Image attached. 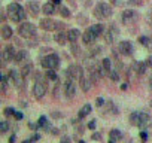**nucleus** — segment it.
<instances>
[{"instance_id": "obj_1", "label": "nucleus", "mask_w": 152, "mask_h": 143, "mask_svg": "<svg viewBox=\"0 0 152 143\" xmlns=\"http://www.w3.org/2000/svg\"><path fill=\"white\" fill-rule=\"evenodd\" d=\"M6 11H8V15H9L11 21H14V23H23L27 18V14H26L24 8L20 3H17V2L9 3L8 8H6Z\"/></svg>"}, {"instance_id": "obj_2", "label": "nucleus", "mask_w": 152, "mask_h": 143, "mask_svg": "<svg viewBox=\"0 0 152 143\" xmlns=\"http://www.w3.org/2000/svg\"><path fill=\"white\" fill-rule=\"evenodd\" d=\"M42 75H39V73L36 75V81H34V85H33V90H31V94H33V97L36 100H42L46 96L48 85H46V79Z\"/></svg>"}, {"instance_id": "obj_3", "label": "nucleus", "mask_w": 152, "mask_h": 143, "mask_svg": "<svg viewBox=\"0 0 152 143\" xmlns=\"http://www.w3.org/2000/svg\"><path fill=\"white\" fill-rule=\"evenodd\" d=\"M94 17L99 18V20H106L109 17H112L113 11H112V5L109 3H104V2H99L94 8Z\"/></svg>"}, {"instance_id": "obj_4", "label": "nucleus", "mask_w": 152, "mask_h": 143, "mask_svg": "<svg viewBox=\"0 0 152 143\" xmlns=\"http://www.w3.org/2000/svg\"><path fill=\"white\" fill-rule=\"evenodd\" d=\"M18 34L24 39H33L37 36V28L34 24L31 23H27V21H23L18 27Z\"/></svg>"}, {"instance_id": "obj_5", "label": "nucleus", "mask_w": 152, "mask_h": 143, "mask_svg": "<svg viewBox=\"0 0 152 143\" xmlns=\"http://www.w3.org/2000/svg\"><path fill=\"white\" fill-rule=\"evenodd\" d=\"M40 66L45 69V70H49V69H58L60 66V57L54 52L45 55L40 58Z\"/></svg>"}, {"instance_id": "obj_6", "label": "nucleus", "mask_w": 152, "mask_h": 143, "mask_svg": "<svg viewBox=\"0 0 152 143\" xmlns=\"http://www.w3.org/2000/svg\"><path fill=\"white\" fill-rule=\"evenodd\" d=\"M8 78H9V84H11V85L14 84L18 90H21L23 85H26V84H24L26 78L23 76L21 72H18V70H15V69H11V70L8 72Z\"/></svg>"}, {"instance_id": "obj_7", "label": "nucleus", "mask_w": 152, "mask_h": 143, "mask_svg": "<svg viewBox=\"0 0 152 143\" xmlns=\"http://www.w3.org/2000/svg\"><path fill=\"white\" fill-rule=\"evenodd\" d=\"M103 36H104V42L106 43H113L116 40V37L119 36V28L116 27L115 23H110L109 27H107V30H104Z\"/></svg>"}, {"instance_id": "obj_8", "label": "nucleus", "mask_w": 152, "mask_h": 143, "mask_svg": "<svg viewBox=\"0 0 152 143\" xmlns=\"http://www.w3.org/2000/svg\"><path fill=\"white\" fill-rule=\"evenodd\" d=\"M40 28L45 30V31H54V30H60V21H54L52 18L49 17H45L40 20L39 23Z\"/></svg>"}, {"instance_id": "obj_9", "label": "nucleus", "mask_w": 152, "mask_h": 143, "mask_svg": "<svg viewBox=\"0 0 152 143\" xmlns=\"http://www.w3.org/2000/svg\"><path fill=\"white\" fill-rule=\"evenodd\" d=\"M139 20V14L134 11V9H125L121 15V21L122 24L125 26H130V24H134L136 21Z\"/></svg>"}, {"instance_id": "obj_10", "label": "nucleus", "mask_w": 152, "mask_h": 143, "mask_svg": "<svg viewBox=\"0 0 152 143\" xmlns=\"http://www.w3.org/2000/svg\"><path fill=\"white\" fill-rule=\"evenodd\" d=\"M116 49H118V52L121 55H125V57H130L134 52V46H133V43L130 40H121L118 43V48Z\"/></svg>"}, {"instance_id": "obj_11", "label": "nucleus", "mask_w": 152, "mask_h": 143, "mask_svg": "<svg viewBox=\"0 0 152 143\" xmlns=\"http://www.w3.org/2000/svg\"><path fill=\"white\" fill-rule=\"evenodd\" d=\"M15 57H17V49H15V46H14V45H6V46L3 48V51H2L3 66H5L6 63L15 60Z\"/></svg>"}, {"instance_id": "obj_12", "label": "nucleus", "mask_w": 152, "mask_h": 143, "mask_svg": "<svg viewBox=\"0 0 152 143\" xmlns=\"http://www.w3.org/2000/svg\"><path fill=\"white\" fill-rule=\"evenodd\" d=\"M93 79H91V76L88 75H85V72H84V69L81 70V75H79V85H81V88H82V91L84 93H88L90 90H91V87H93Z\"/></svg>"}, {"instance_id": "obj_13", "label": "nucleus", "mask_w": 152, "mask_h": 143, "mask_svg": "<svg viewBox=\"0 0 152 143\" xmlns=\"http://www.w3.org/2000/svg\"><path fill=\"white\" fill-rule=\"evenodd\" d=\"M81 67L78 64H70L67 69H66V76L67 79H79V75H81Z\"/></svg>"}, {"instance_id": "obj_14", "label": "nucleus", "mask_w": 152, "mask_h": 143, "mask_svg": "<svg viewBox=\"0 0 152 143\" xmlns=\"http://www.w3.org/2000/svg\"><path fill=\"white\" fill-rule=\"evenodd\" d=\"M64 93L67 96V98H73L76 96V84L73 79H67L64 84Z\"/></svg>"}, {"instance_id": "obj_15", "label": "nucleus", "mask_w": 152, "mask_h": 143, "mask_svg": "<svg viewBox=\"0 0 152 143\" xmlns=\"http://www.w3.org/2000/svg\"><path fill=\"white\" fill-rule=\"evenodd\" d=\"M27 11L33 15V17H37L42 11H40V5L37 0H30V2H27Z\"/></svg>"}, {"instance_id": "obj_16", "label": "nucleus", "mask_w": 152, "mask_h": 143, "mask_svg": "<svg viewBox=\"0 0 152 143\" xmlns=\"http://www.w3.org/2000/svg\"><path fill=\"white\" fill-rule=\"evenodd\" d=\"M151 125V116L146 113V112H140V118H139V128L142 130H146V127Z\"/></svg>"}, {"instance_id": "obj_17", "label": "nucleus", "mask_w": 152, "mask_h": 143, "mask_svg": "<svg viewBox=\"0 0 152 143\" xmlns=\"http://www.w3.org/2000/svg\"><path fill=\"white\" fill-rule=\"evenodd\" d=\"M55 3L54 2H48V3H45L43 6H42V12L46 15V17H51V15H54V14H57L58 11L55 9Z\"/></svg>"}, {"instance_id": "obj_18", "label": "nucleus", "mask_w": 152, "mask_h": 143, "mask_svg": "<svg viewBox=\"0 0 152 143\" xmlns=\"http://www.w3.org/2000/svg\"><path fill=\"white\" fill-rule=\"evenodd\" d=\"M82 40H84V43H85V45H93V43L97 40V36H96V34L90 30V27H88V28H87V31H85V33H84V36H82Z\"/></svg>"}, {"instance_id": "obj_19", "label": "nucleus", "mask_w": 152, "mask_h": 143, "mask_svg": "<svg viewBox=\"0 0 152 143\" xmlns=\"http://www.w3.org/2000/svg\"><path fill=\"white\" fill-rule=\"evenodd\" d=\"M28 58H30V57H28V52L24 51V49H21V51L17 52V57H15L14 61H15L17 64H26V63L28 61Z\"/></svg>"}, {"instance_id": "obj_20", "label": "nucleus", "mask_w": 152, "mask_h": 143, "mask_svg": "<svg viewBox=\"0 0 152 143\" xmlns=\"http://www.w3.org/2000/svg\"><path fill=\"white\" fill-rule=\"evenodd\" d=\"M81 36H82V34H81V31H79L78 28H70V30L67 31V37H69V42H70V43L78 42V39H79Z\"/></svg>"}, {"instance_id": "obj_21", "label": "nucleus", "mask_w": 152, "mask_h": 143, "mask_svg": "<svg viewBox=\"0 0 152 143\" xmlns=\"http://www.w3.org/2000/svg\"><path fill=\"white\" fill-rule=\"evenodd\" d=\"M12 36H14L12 27H9L8 24H3V26H2V37H3L5 40H9V39H12Z\"/></svg>"}, {"instance_id": "obj_22", "label": "nucleus", "mask_w": 152, "mask_h": 143, "mask_svg": "<svg viewBox=\"0 0 152 143\" xmlns=\"http://www.w3.org/2000/svg\"><path fill=\"white\" fill-rule=\"evenodd\" d=\"M54 40H55L58 45H64V43L69 40V37H67V33H64L63 30H60L58 33H55V36H54Z\"/></svg>"}, {"instance_id": "obj_23", "label": "nucleus", "mask_w": 152, "mask_h": 143, "mask_svg": "<svg viewBox=\"0 0 152 143\" xmlns=\"http://www.w3.org/2000/svg\"><path fill=\"white\" fill-rule=\"evenodd\" d=\"M146 67H148L146 61L145 63H137V61L133 63V69L137 72V75H145L146 73Z\"/></svg>"}, {"instance_id": "obj_24", "label": "nucleus", "mask_w": 152, "mask_h": 143, "mask_svg": "<svg viewBox=\"0 0 152 143\" xmlns=\"http://www.w3.org/2000/svg\"><path fill=\"white\" fill-rule=\"evenodd\" d=\"M91 110H93L91 104H84V106L79 109V112H78V118H79V119H84L85 116H88V115L91 113Z\"/></svg>"}, {"instance_id": "obj_25", "label": "nucleus", "mask_w": 152, "mask_h": 143, "mask_svg": "<svg viewBox=\"0 0 152 143\" xmlns=\"http://www.w3.org/2000/svg\"><path fill=\"white\" fill-rule=\"evenodd\" d=\"M122 137H124V134H122V131L118 130V128H113V130H110V133H109V139L113 140V142H119Z\"/></svg>"}, {"instance_id": "obj_26", "label": "nucleus", "mask_w": 152, "mask_h": 143, "mask_svg": "<svg viewBox=\"0 0 152 143\" xmlns=\"http://www.w3.org/2000/svg\"><path fill=\"white\" fill-rule=\"evenodd\" d=\"M20 72L23 73V76H24V78H28V76L33 73V64H31V63H26Z\"/></svg>"}, {"instance_id": "obj_27", "label": "nucleus", "mask_w": 152, "mask_h": 143, "mask_svg": "<svg viewBox=\"0 0 152 143\" xmlns=\"http://www.w3.org/2000/svg\"><path fill=\"white\" fill-rule=\"evenodd\" d=\"M90 30H91L97 37H100V36L104 33V27H103L102 24H94V26H91V27H90Z\"/></svg>"}, {"instance_id": "obj_28", "label": "nucleus", "mask_w": 152, "mask_h": 143, "mask_svg": "<svg viewBox=\"0 0 152 143\" xmlns=\"http://www.w3.org/2000/svg\"><path fill=\"white\" fill-rule=\"evenodd\" d=\"M106 107H107V112H110V113H113V115H118V113H119L118 106H116L112 100H107V101H106Z\"/></svg>"}, {"instance_id": "obj_29", "label": "nucleus", "mask_w": 152, "mask_h": 143, "mask_svg": "<svg viewBox=\"0 0 152 143\" xmlns=\"http://www.w3.org/2000/svg\"><path fill=\"white\" fill-rule=\"evenodd\" d=\"M139 118H140V112H131L128 121H130L131 125H136V127H137V125H139Z\"/></svg>"}, {"instance_id": "obj_30", "label": "nucleus", "mask_w": 152, "mask_h": 143, "mask_svg": "<svg viewBox=\"0 0 152 143\" xmlns=\"http://www.w3.org/2000/svg\"><path fill=\"white\" fill-rule=\"evenodd\" d=\"M107 76H109V79L110 81H113V82H118L119 81V69H112L109 73H107Z\"/></svg>"}, {"instance_id": "obj_31", "label": "nucleus", "mask_w": 152, "mask_h": 143, "mask_svg": "<svg viewBox=\"0 0 152 143\" xmlns=\"http://www.w3.org/2000/svg\"><path fill=\"white\" fill-rule=\"evenodd\" d=\"M45 76H46L48 81H58V75L55 73V69H49L45 73Z\"/></svg>"}, {"instance_id": "obj_32", "label": "nucleus", "mask_w": 152, "mask_h": 143, "mask_svg": "<svg viewBox=\"0 0 152 143\" xmlns=\"http://www.w3.org/2000/svg\"><path fill=\"white\" fill-rule=\"evenodd\" d=\"M102 64H103V69L106 70V73H109V72L112 70V60L110 58H107V57L103 58L102 60Z\"/></svg>"}, {"instance_id": "obj_33", "label": "nucleus", "mask_w": 152, "mask_h": 143, "mask_svg": "<svg viewBox=\"0 0 152 143\" xmlns=\"http://www.w3.org/2000/svg\"><path fill=\"white\" fill-rule=\"evenodd\" d=\"M102 52H103V46L97 45V46L91 48V51H90V57H91V58H94V57H97V55H99V54H102Z\"/></svg>"}, {"instance_id": "obj_34", "label": "nucleus", "mask_w": 152, "mask_h": 143, "mask_svg": "<svg viewBox=\"0 0 152 143\" xmlns=\"http://www.w3.org/2000/svg\"><path fill=\"white\" fill-rule=\"evenodd\" d=\"M58 14H60V15H61L63 18H69V17H70V11H69V9H67L66 6H61V5H60Z\"/></svg>"}, {"instance_id": "obj_35", "label": "nucleus", "mask_w": 152, "mask_h": 143, "mask_svg": "<svg viewBox=\"0 0 152 143\" xmlns=\"http://www.w3.org/2000/svg\"><path fill=\"white\" fill-rule=\"evenodd\" d=\"M139 43L143 45L145 48H148V46L151 45V39H149L148 36H139Z\"/></svg>"}, {"instance_id": "obj_36", "label": "nucleus", "mask_w": 152, "mask_h": 143, "mask_svg": "<svg viewBox=\"0 0 152 143\" xmlns=\"http://www.w3.org/2000/svg\"><path fill=\"white\" fill-rule=\"evenodd\" d=\"M8 85H9V78L3 73V75H2V91H6Z\"/></svg>"}, {"instance_id": "obj_37", "label": "nucleus", "mask_w": 152, "mask_h": 143, "mask_svg": "<svg viewBox=\"0 0 152 143\" xmlns=\"http://www.w3.org/2000/svg\"><path fill=\"white\" fill-rule=\"evenodd\" d=\"M37 125H39L40 128H45V127L48 125V118H46L45 115H42V116L39 118V121H37Z\"/></svg>"}, {"instance_id": "obj_38", "label": "nucleus", "mask_w": 152, "mask_h": 143, "mask_svg": "<svg viewBox=\"0 0 152 143\" xmlns=\"http://www.w3.org/2000/svg\"><path fill=\"white\" fill-rule=\"evenodd\" d=\"M0 131H2L3 134L9 131V124H8V121H2V122H0Z\"/></svg>"}, {"instance_id": "obj_39", "label": "nucleus", "mask_w": 152, "mask_h": 143, "mask_svg": "<svg viewBox=\"0 0 152 143\" xmlns=\"http://www.w3.org/2000/svg\"><path fill=\"white\" fill-rule=\"evenodd\" d=\"M72 52H73V55L75 57H79L81 55V49H79V46L76 45V42L75 43H72Z\"/></svg>"}, {"instance_id": "obj_40", "label": "nucleus", "mask_w": 152, "mask_h": 143, "mask_svg": "<svg viewBox=\"0 0 152 143\" xmlns=\"http://www.w3.org/2000/svg\"><path fill=\"white\" fill-rule=\"evenodd\" d=\"M15 112H17V110H15L14 107H6V109L3 110V115H5V116H14Z\"/></svg>"}, {"instance_id": "obj_41", "label": "nucleus", "mask_w": 152, "mask_h": 143, "mask_svg": "<svg viewBox=\"0 0 152 143\" xmlns=\"http://www.w3.org/2000/svg\"><path fill=\"white\" fill-rule=\"evenodd\" d=\"M127 3L130 6H140L143 2H142V0H127Z\"/></svg>"}, {"instance_id": "obj_42", "label": "nucleus", "mask_w": 152, "mask_h": 143, "mask_svg": "<svg viewBox=\"0 0 152 143\" xmlns=\"http://www.w3.org/2000/svg\"><path fill=\"white\" fill-rule=\"evenodd\" d=\"M139 136H140V140H142L143 143H145V142L148 140V131H146V130H142Z\"/></svg>"}, {"instance_id": "obj_43", "label": "nucleus", "mask_w": 152, "mask_h": 143, "mask_svg": "<svg viewBox=\"0 0 152 143\" xmlns=\"http://www.w3.org/2000/svg\"><path fill=\"white\" fill-rule=\"evenodd\" d=\"M106 104V101H104V98H102V97H99L97 100H96V106L97 107H102V106H104Z\"/></svg>"}, {"instance_id": "obj_44", "label": "nucleus", "mask_w": 152, "mask_h": 143, "mask_svg": "<svg viewBox=\"0 0 152 143\" xmlns=\"http://www.w3.org/2000/svg\"><path fill=\"white\" fill-rule=\"evenodd\" d=\"M64 115L61 113V112H52L51 113V118H55V119H60V118H63Z\"/></svg>"}, {"instance_id": "obj_45", "label": "nucleus", "mask_w": 152, "mask_h": 143, "mask_svg": "<svg viewBox=\"0 0 152 143\" xmlns=\"http://www.w3.org/2000/svg\"><path fill=\"white\" fill-rule=\"evenodd\" d=\"M87 127H88L90 130H96V127H97V122H96V119H93V121H90Z\"/></svg>"}, {"instance_id": "obj_46", "label": "nucleus", "mask_w": 152, "mask_h": 143, "mask_svg": "<svg viewBox=\"0 0 152 143\" xmlns=\"http://www.w3.org/2000/svg\"><path fill=\"white\" fill-rule=\"evenodd\" d=\"M60 143H72V139H70L69 136H63V137L60 139Z\"/></svg>"}, {"instance_id": "obj_47", "label": "nucleus", "mask_w": 152, "mask_h": 143, "mask_svg": "<svg viewBox=\"0 0 152 143\" xmlns=\"http://www.w3.org/2000/svg\"><path fill=\"white\" fill-rule=\"evenodd\" d=\"M14 118H15L17 121H21V119L24 118V115H23L21 112H15V115H14Z\"/></svg>"}, {"instance_id": "obj_48", "label": "nucleus", "mask_w": 152, "mask_h": 143, "mask_svg": "<svg viewBox=\"0 0 152 143\" xmlns=\"http://www.w3.org/2000/svg\"><path fill=\"white\" fill-rule=\"evenodd\" d=\"M58 91H60V84H57L55 85V90H54V97L55 98H58Z\"/></svg>"}, {"instance_id": "obj_49", "label": "nucleus", "mask_w": 152, "mask_h": 143, "mask_svg": "<svg viewBox=\"0 0 152 143\" xmlns=\"http://www.w3.org/2000/svg\"><path fill=\"white\" fill-rule=\"evenodd\" d=\"M91 139H93V140H100V139H102V134H100V133H94V134L91 136Z\"/></svg>"}, {"instance_id": "obj_50", "label": "nucleus", "mask_w": 152, "mask_h": 143, "mask_svg": "<svg viewBox=\"0 0 152 143\" xmlns=\"http://www.w3.org/2000/svg\"><path fill=\"white\" fill-rule=\"evenodd\" d=\"M146 64H148V67H152V55H149L146 58Z\"/></svg>"}, {"instance_id": "obj_51", "label": "nucleus", "mask_w": 152, "mask_h": 143, "mask_svg": "<svg viewBox=\"0 0 152 143\" xmlns=\"http://www.w3.org/2000/svg\"><path fill=\"white\" fill-rule=\"evenodd\" d=\"M110 5H113V6H119V5H121V0H110Z\"/></svg>"}, {"instance_id": "obj_52", "label": "nucleus", "mask_w": 152, "mask_h": 143, "mask_svg": "<svg viewBox=\"0 0 152 143\" xmlns=\"http://www.w3.org/2000/svg\"><path fill=\"white\" fill-rule=\"evenodd\" d=\"M39 139H40V134H34V136H33L30 140H31V142H37Z\"/></svg>"}, {"instance_id": "obj_53", "label": "nucleus", "mask_w": 152, "mask_h": 143, "mask_svg": "<svg viewBox=\"0 0 152 143\" xmlns=\"http://www.w3.org/2000/svg\"><path fill=\"white\" fill-rule=\"evenodd\" d=\"M127 88H128V82H124V84L121 85V90H122V91H125Z\"/></svg>"}, {"instance_id": "obj_54", "label": "nucleus", "mask_w": 152, "mask_h": 143, "mask_svg": "<svg viewBox=\"0 0 152 143\" xmlns=\"http://www.w3.org/2000/svg\"><path fill=\"white\" fill-rule=\"evenodd\" d=\"M15 140H17V137H15V134H12L9 137V143H15Z\"/></svg>"}, {"instance_id": "obj_55", "label": "nucleus", "mask_w": 152, "mask_h": 143, "mask_svg": "<svg viewBox=\"0 0 152 143\" xmlns=\"http://www.w3.org/2000/svg\"><path fill=\"white\" fill-rule=\"evenodd\" d=\"M148 20H149V23L152 24V8H151V11H149V14H148Z\"/></svg>"}, {"instance_id": "obj_56", "label": "nucleus", "mask_w": 152, "mask_h": 143, "mask_svg": "<svg viewBox=\"0 0 152 143\" xmlns=\"http://www.w3.org/2000/svg\"><path fill=\"white\" fill-rule=\"evenodd\" d=\"M51 133H52V134H55V136H57V134H58V133H60V130H58V128H52V130H51Z\"/></svg>"}, {"instance_id": "obj_57", "label": "nucleus", "mask_w": 152, "mask_h": 143, "mask_svg": "<svg viewBox=\"0 0 152 143\" xmlns=\"http://www.w3.org/2000/svg\"><path fill=\"white\" fill-rule=\"evenodd\" d=\"M52 2H54V3L58 6V5H61V2H63V0H52Z\"/></svg>"}, {"instance_id": "obj_58", "label": "nucleus", "mask_w": 152, "mask_h": 143, "mask_svg": "<svg viewBox=\"0 0 152 143\" xmlns=\"http://www.w3.org/2000/svg\"><path fill=\"white\" fill-rule=\"evenodd\" d=\"M149 87H151V90H152V75H151V78H149Z\"/></svg>"}, {"instance_id": "obj_59", "label": "nucleus", "mask_w": 152, "mask_h": 143, "mask_svg": "<svg viewBox=\"0 0 152 143\" xmlns=\"http://www.w3.org/2000/svg\"><path fill=\"white\" fill-rule=\"evenodd\" d=\"M23 143H31V140H23Z\"/></svg>"}, {"instance_id": "obj_60", "label": "nucleus", "mask_w": 152, "mask_h": 143, "mask_svg": "<svg viewBox=\"0 0 152 143\" xmlns=\"http://www.w3.org/2000/svg\"><path fill=\"white\" fill-rule=\"evenodd\" d=\"M78 143H87V142H85V140H79Z\"/></svg>"}, {"instance_id": "obj_61", "label": "nucleus", "mask_w": 152, "mask_h": 143, "mask_svg": "<svg viewBox=\"0 0 152 143\" xmlns=\"http://www.w3.org/2000/svg\"><path fill=\"white\" fill-rule=\"evenodd\" d=\"M109 143H113V140H110V142H109Z\"/></svg>"}, {"instance_id": "obj_62", "label": "nucleus", "mask_w": 152, "mask_h": 143, "mask_svg": "<svg viewBox=\"0 0 152 143\" xmlns=\"http://www.w3.org/2000/svg\"><path fill=\"white\" fill-rule=\"evenodd\" d=\"M151 106H152V103H151Z\"/></svg>"}, {"instance_id": "obj_63", "label": "nucleus", "mask_w": 152, "mask_h": 143, "mask_svg": "<svg viewBox=\"0 0 152 143\" xmlns=\"http://www.w3.org/2000/svg\"><path fill=\"white\" fill-rule=\"evenodd\" d=\"M70 2H72V0H70Z\"/></svg>"}, {"instance_id": "obj_64", "label": "nucleus", "mask_w": 152, "mask_h": 143, "mask_svg": "<svg viewBox=\"0 0 152 143\" xmlns=\"http://www.w3.org/2000/svg\"><path fill=\"white\" fill-rule=\"evenodd\" d=\"M31 143H33V142H31Z\"/></svg>"}]
</instances>
